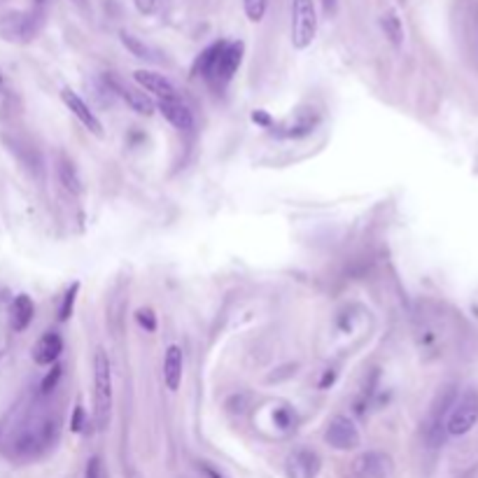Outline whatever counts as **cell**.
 <instances>
[{
	"instance_id": "cell-27",
	"label": "cell",
	"mask_w": 478,
	"mask_h": 478,
	"mask_svg": "<svg viewBox=\"0 0 478 478\" xmlns=\"http://www.w3.org/2000/svg\"><path fill=\"white\" fill-rule=\"evenodd\" d=\"M252 119L257 121V124H262V126H266V128H271L273 126V121H271V117L266 115V112H262V110H257V112H252Z\"/></svg>"
},
{
	"instance_id": "cell-13",
	"label": "cell",
	"mask_w": 478,
	"mask_h": 478,
	"mask_svg": "<svg viewBox=\"0 0 478 478\" xmlns=\"http://www.w3.org/2000/svg\"><path fill=\"white\" fill-rule=\"evenodd\" d=\"M156 108H159L161 115L166 117L176 128H180V131H191V128H194L191 110L180 101V96L178 98H171V101H159L156 103Z\"/></svg>"
},
{
	"instance_id": "cell-16",
	"label": "cell",
	"mask_w": 478,
	"mask_h": 478,
	"mask_svg": "<svg viewBox=\"0 0 478 478\" xmlns=\"http://www.w3.org/2000/svg\"><path fill=\"white\" fill-rule=\"evenodd\" d=\"M182 350L178 345H168L166 357H163V382L168 390H178L182 382Z\"/></svg>"
},
{
	"instance_id": "cell-5",
	"label": "cell",
	"mask_w": 478,
	"mask_h": 478,
	"mask_svg": "<svg viewBox=\"0 0 478 478\" xmlns=\"http://www.w3.org/2000/svg\"><path fill=\"white\" fill-rule=\"evenodd\" d=\"M40 31V16L36 12H10L0 19V38L7 42H31Z\"/></svg>"
},
{
	"instance_id": "cell-15",
	"label": "cell",
	"mask_w": 478,
	"mask_h": 478,
	"mask_svg": "<svg viewBox=\"0 0 478 478\" xmlns=\"http://www.w3.org/2000/svg\"><path fill=\"white\" fill-rule=\"evenodd\" d=\"M320 124V117L312 115V112H301V115L292 121V124H285V126H278L275 128V136L280 138H303L315 131V126Z\"/></svg>"
},
{
	"instance_id": "cell-32",
	"label": "cell",
	"mask_w": 478,
	"mask_h": 478,
	"mask_svg": "<svg viewBox=\"0 0 478 478\" xmlns=\"http://www.w3.org/2000/svg\"><path fill=\"white\" fill-rule=\"evenodd\" d=\"M73 3L80 7V10H86V7H89V0H73Z\"/></svg>"
},
{
	"instance_id": "cell-6",
	"label": "cell",
	"mask_w": 478,
	"mask_h": 478,
	"mask_svg": "<svg viewBox=\"0 0 478 478\" xmlns=\"http://www.w3.org/2000/svg\"><path fill=\"white\" fill-rule=\"evenodd\" d=\"M352 478H387L392 474V457L382 450H367L352 459Z\"/></svg>"
},
{
	"instance_id": "cell-22",
	"label": "cell",
	"mask_w": 478,
	"mask_h": 478,
	"mask_svg": "<svg viewBox=\"0 0 478 478\" xmlns=\"http://www.w3.org/2000/svg\"><path fill=\"white\" fill-rule=\"evenodd\" d=\"M136 320H138V325H141L143 329H147V332H154V329H156V315H154V310H150V308H138L136 310Z\"/></svg>"
},
{
	"instance_id": "cell-3",
	"label": "cell",
	"mask_w": 478,
	"mask_h": 478,
	"mask_svg": "<svg viewBox=\"0 0 478 478\" xmlns=\"http://www.w3.org/2000/svg\"><path fill=\"white\" fill-rule=\"evenodd\" d=\"M317 36V12L312 0H292V45L308 49Z\"/></svg>"
},
{
	"instance_id": "cell-21",
	"label": "cell",
	"mask_w": 478,
	"mask_h": 478,
	"mask_svg": "<svg viewBox=\"0 0 478 478\" xmlns=\"http://www.w3.org/2000/svg\"><path fill=\"white\" fill-rule=\"evenodd\" d=\"M77 292H80V285L75 283L71 290L63 294V303H61V308H59V320H61V322H66V320L73 315V306H75Z\"/></svg>"
},
{
	"instance_id": "cell-26",
	"label": "cell",
	"mask_w": 478,
	"mask_h": 478,
	"mask_svg": "<svg viewBox=\"0 0 478 478\" xmlns=\"http://www.w3.org/2000/svg\"><path fill=\"white\" fill-rule=\"evenodd\" d=\"M82 424H84V408L75 406V413H73V420H71V429L73 432H82Z\"/></svg>"
},
{
	"instance_id": "cell-29",
	"label": "cell",
	"mask_w": 478,
	"mask_h": 478,
	"mask_svg": "<svg viewBox=\"0 0 478 478\" xmlns=\"http://www.w3.org/2000/svg\"><path fill=\"white\" fill-rule=\"evenodd\" d=\"M275 420H278V424H280V427H290V422H292V413H290V411H278Z\"/></svg>"
},
{
	"instance_id": "cell-12",
	"label": "cell",
	"mask_w": 478,
	"mask_h": 478,
	"mask_svg": "<svg viewBox=\"0 0 478 478\" xmlns=\"http://www.w3.org/2000/svg\"><path fill=\"white\" fill-rule=\"evenodd\" d=\"M61 101H63V106L73 112V115L82 121V124L89 128L91 133H96V136H103V126H101V121H98V117L93 115V110L86 106V103L77 96L73 89H63L61 91Z\"/></svg>"
},
{
	"instance_id": "cell-9",
	"label": "cell",
	"mask_w": 478,
	"mask_h": 478,
	"mask_svg": "<svg viewBox=\"0 0 478 478\" xmlns=\"http://www.w3.org/2000/svg\"><path fill=\"white\" fill-rule=\"evenodd\" d=\"M322 469V457L312 448H297L285 459L287 478H317Z\"/></svg>"
},
{
	"instance_id": "cell-25",
	"label": "cell",
	"mask_w": 478,
	"mask_h": 478,
	"mask_svg": "<svg viewBox=\"0 0 478 478\" xmlns=\"http://www.w3.org/2000/svg\"><path fill=\"white\" fill-rule=\"evenodd\" d=\"M84 478H103V467H101V459L98 457H91L89 462H86Z\"/></svg>"
},
{
	"instance_id": "cell-20",
	"label": "cell",
	"mask_w": 478,
	"mask_h": 478,
	"mask_svg": "<svg viewBox=\"0 0 478 478\" xmlns=\"http://www.w3.org/2000/svg\"><path fill=\"white\" fill-rule=\"evenodd\" d=\"M243 7H245V14L250 21H262L268 7V0H243Z\"/></svg>"
},
{
	"instance_id": "cell-14",
	"label": "cell",
	"mask_w": 478,
	"mask_h": 478,
	"mask_svg": "<svg viewBox=\"0 0 478 478\" xmlns=\"http://www.w3.org/2000/svg\"><path fill=\"white\" fill-rule=\"evenodd\" d=\"M33 315H36V306H33V299L29 294H19L14 297L10 306V325L14 332H24L33 322Z\"/></svg>"
},
{
	"instance_id": "cell-33",
	"label": "cell",
	"mask_w": 478,
	"mask_h": 478,
	"mask_svg": "<svg viewBox=\"0 0 478 478\" xmlns=\"http://www.w3.org/2000/svg\"><path fill=\"white\" fill-rule=\"evenodd\" d=\"M5 91V77H3V73H0V93Z\"/></svg>"
},
{
	"instance_id": "cell-1",
	"label": "cell",
	"mask_w": 478,
	"mask_h": 478,
	"mask_svg": "<svg viewBox=\"0 0 478 478\" xmlns=\"http://www.w3.org/2000/svg\"><path fill=\"white\" fill-rule=\"evenodd\" d=\"M243 54H245V45H243L240 40L238 42H227V40L213 42V45L203 49L201 56L196 59L194 75L205 77L213 89L222 91L224 86L233 80V75L238 73Z\"/></svg>"
},
{
	"instance_id": "cell-18",
	"label": "cell",
	"mask_w": 478,
	"mask_h": 478,
	"mask_svg": "<svg viewBox=\"0 0 478 478\" xmlns=\"http://www.w3.org/2000/svg\"><path fill=\"white\" fill-rule=\"evenodd\" d=\"M380 29L395 47L404 45V26H402V19H399L395 12H387V14L380 16Z\"/></svg>"
},
{
	"instance_id": "cell-8",
	"label": "cell",
	"mask_w": 478,
	"mask_h": 478,
	"mask_svg": "<svg viewBox=\"0 0 478 478\" xmlns=\"http://www.w3.org/2000/svg\"><path fill=\"white\" fill-rule=\"evenodd\" d=\"M103 80H106V84L110 86V91L115 96H119V98L124 101L131 110H136L138 115L150 117L156 110V103L150 98V93H145L141 89H133V86H128L126 82H121L117 75H106Z\"/></svg>"
},
{
	"instance_id": "cell-19",
	"label": "cell",
	"mask_w": 478,
	"mask_h": 478,
	"mask_svg": "<svg viewBox=\"0 0 478 478\" xmlns=\"http://www.w3.org/2000/svg\"><path fill=\"white\" fill-rule=\"evenodd\" d=\"M119 38H121V42H124V47L131 51L133 56H138V59H145V61H154L156 56H154V51L145 45L143 40H138L136 36H131V33H126V31H121L119 33Z\"/></svg>"
},
{
	"instance_id": "cell-10",
	"label": "cell",
	"mask_w": 478,
	"mask_h": 478,
	"mask_svg": "<svg viewBox=\"0 0 478 478\" xmlns=\"http://www.w3.org/2000/svg\"><path fill=\"white\" fill-rule=\"evenodd\" d=\"M133 80L141 84V89L145 93H152L156 96L159 101H171V98H178V89L176 84L171 80H166L163 75L159 73H152V71H136L133 73Z\"/></svg>"
},
{
	"instance_id": "cell-23",
	"label": "cell",
	"mask_w": 478,
	"mask_h": 478,
	"mask_svg": "<svg viewBox=\"0 0 478 478\" xmlns=\"http://www.w3.org/2000/svg\"><path fill=\"white\" fill-rule=\"evenodd\" d=\"M61 373H63V369H61V367H54V369L47 373L45 380H42V395L54 392L56 385H59V380H61Z\"/></svg>"
},
{
	"instance_id": "cell-28",
	"label": "cell",
	"mask_w": 478,
	"mask_h": 478,
	"mask_svg": "<svg viewBox=\"0 0 478 478\" xmlns=\"http://www.w3.org/2000/svg\"><path fill=\"white\" fill-rule=\"evenodd\" d=\"M334 382H336V371H334V369H327V371H325V376H322V380H320V387L327 390L329 385H334Z\"/></svg>"
},
{
	"instance_id": "cell-2",
	"label": "cell",
	"mask_w": 478,
	"mask_h": 478,
	"mask_svg": "<svg viewBox=\"0 0 478 478\" xmlns=\"http://www.w3.org/2000/svg\"><path fill=\"white\" fill-rule=\"evenodd\" d=\"M93 406L96 424L98 429H106L112 411V367L103 347H98L93 355Z\"/></svg>"
},
{
	"instance_id": "cell-24",
	"label": "cell",
	"mask_w": 478,
	"mask_h": 478,
	"mask_svg": "<svg viewBox=\"0 0 478 478\" xmlns=\"http://www.w3.org/2000/svg\"><path fill=\"white\" fill-rule=\"evenodd\" d=\"M136 3V7H138V12L141 14H156L161 10V5H163V0H133Z\"/></svg>"
},
{
	"instance_id": "cell-30",
	"label": "cell",
	"mask_w": 478,
	"mask_h": 478,
	"mask_svg": "<svg viewBox=\"0 0 478 478\" xmlns=\"http://www.w3.org/2000/svg\"><path fill=\"white\" fill-rule=\"evenodd\" d=\"M336 7H338V0H322V10H325L327 16H334Z\"/></svg>"
},
{
	"instance_id": "cell-17",
	"label": "cell",
	"mask_w": 478,
	"mask_h": 478,
	"mask_svg": "<svg viewBox=\"0 0 478 478\" xmlns=\"http://www.w3.org/2000/svg\"><path fill=\"white\" fill-rule=\"evenodd\" d=\"M59 180H61V185H63L71 194H82V180H80V173H77V168H75V163L68 159V156H61V161H59Z\"/></svg>"
},
{
	"instance_id": "cell-11",
	"label": "cell",
	"mask_w": 478,
	"mask_h": 478,
	"mask_svg": "<svg viewBox=\"0 0 478 478\" xmlns=\"http://www.w3.org/2000/svg\"><path fill=\"white\" fill-rule=\"evenodd\" d=\"M61 352H63V338H61L59 332H45L31 350L33 362L40 364V367H49V364H54L61 357Z\"/></svg>"
},
{
	"instance_id": "cell-31",
	"label": "cell",
	"mask_w": 478,
	"mask_h": 478,
	"mask_svg": "<svg viewBox=\"0 0 478 478\" xmlns=\"http://www.w3.org/2000/svg\"><path fill=\"white\" fill-rule=\"evenodd\" d=\"M201 469H203V472H205V476H208V478H224V476H222L220 472H217V469H215V467H210V464H205V462L201 464Z\"/></svg>"
},
{
	"instance_id": "cell-4",
	"label": "cell",
	"mask_w": 478,
	"mask_h": 478,
	"mask_svg": "<svg viewBox=\"0 0 478 478\" xmlns=\"http://www.w3.org/2000/svg\"><path fill=\"white\" fill-rule=\"evenodd\" d=\"M476 422H478V395L464 392L450 406V413L443 427H446L450 437H464V434L476 427Z\"/></svg>"
},
{
	"instance_id": "cell-7",
	"label": "cell",
	"mask_w": 478,
	"mask_h": 478,
	"mask_svg": "<svg viewBox=\"0 0 478 478\" xmlns=\"http://www.w3.org/2000/svg\"><path fill=\"white\" fill-rule=\"evenodd\" d=\"M325 441L336 450H352L360 446V429L355 427V422L345 415H334L329 420L327 429H325Z\"/></svg>"
}]
</instances>
